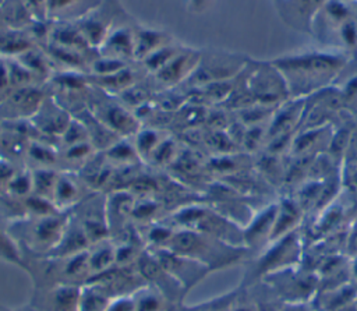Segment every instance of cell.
I'll return each instance as SVG.
<instances>
[{"label":"cell","mask_w":357,"mask_h":311,"mask_svg":"<svg viewBox=\"0 0 357 311\" xmlns=\"http://www.w3.org/2000/svg\"><path fill=\"white\" fill-rule=\"evenodd\" d=\"M346 61L342 53L312 50L280 57L272 63L283 75L289 95L291 98H303L331 84L339 75Z\"/></svg>","instance_id":"obj_1"},{"label":"cell","mask_w":357,"mask_h":311,"mask_svg":"<svg viewBox=\"0 0 357 311\" xmlns=\"http://www.w3.org/2000/svg\"><path fill=\"white\" fill-rule=\"evenodd\" d=\"M166 248L195 259L208 266L211 271L230 265L240 258L237 245H230L229 243H223L213 236L192 229L174 232Z\"/></svg>","instance_id":"obj_2"},{"label":"cell","mask_w":357,"mask_h":311,"mask_svg":"<svg viewBox=\"0 0 357 311\" xmlns=\"http://www.w3.org/2000/svg\"><path fill=\"white\" fill-rule=\"evenodd\" d=\"M244 85L254 102L264 106L276 105L290 96L283 75L272 61L258 63L251 67Z\"/></svg>","instance_id":"obj_3"},{"label":"cell","mask_w":357,"mask_h":311,"mask_svg":"<svg viewBox=\"0 0 357 311\" xmlns=\"http://www.w3.org/2000/svg\"><path fill=\"white\" fill-rule=\"evenodd\" d=\"M247 64L248 60L243 54L220 50L212 52L208 56L201 53V60L188 81L192 85L204 86L212 82L233 79L241 74Z\"/></svg>","instance_id":"obj_4"},{"label":"cell","mask_w":357,"mask_h":311,"mask_svg":"<svg viewBox=\"0 0 357 311\" xmlns=\"http://www.w3.org/2000/svg\"><path fill=\"white\" fill-rule=\"evenodd\" d=\"M67 223L66 218L54 213L35 216L33 220L21 227L24 234H18V237L25 241L32 252L47 257L59 245Z\"/></svg>","instance_id":"obj_5"},{"label":"cell","mask_w":357,"mask_h":311,"mask_svg":"<svg viewBox=\"0 0 357 311\" xmlns=\"http://www.w3.org/2000/svg\"><path fill=\"white\" fill-rule=\"evenodd\" d=\"M153 257L158 259L162 268L180 285L183 290L191 289L211 271L201 262L180 255L170 248H156Z\"/></svg>","instance_id":"obj_6"},{"label":"cell","mask_w":357,"mask_h":311,"mask_svg":"<svg viewBox=\"0 0 357 311\" xmlns=\"http://www.w3.org/2000/svg\"><path fill=\"white\" fill-rule=\"evenodd\" d=\"M328 0H279L278 11L291 28L311 32L312 22Z\"/></svg>","instance_id":"obj_7"},{"label":"cell","mask_w":357,"mask_h":311,"mask_svg":"<svg viewBox=\"0 0 357 311\" xmlns=\"http://www.w3.org/2000/svg\"><path fill=\"white\" fill-rule=\"evenodd\" d=\"M199 60H201L199 50L184 46L178 54H176L165 67H162L153 75L163 85H167V86L177 85L187 81L192 75Z\"/></svg>","instance_id":"obj_8"},{"label":"cell","mask_w":357,"mask_h":311,"mask_svg":"<svg viewBox=\"0 0 357 311\" xmlns=\"http://www.w3.org/2000/svg\"><path fill=\"white\" fill-rule=\"evenodd\" d=\"M135 50V35L128 28H116L109 31L106 39L99 47L100 56L126 61L134 59Z\"/></svg>","instance_id":"obj_9"},{"label":"cell","mask_w":357,"mask_h":311,"mask_svg":"<svg viewBox=\"0 0 357 311\" xmlns=\"http://www.w3.org/2000/svg\"><path fill=\"white\" fill-rule=\"evenodd\" d=\"M100 123H103L110 131H113L116 135H132L137 134L138 130V121L132 114H130L126 109L112 105L107 107H103L100 113L96 117Z\"/></svg>","instance_id":"obj_10"},{"label":"cell","mask_w":357,"mask_h":311,"mask_svg":"<svg viewBox=\"0 0 357 311\" xmlns=\"http://www.w3.org/2000/svg\"><path fill=\"white\" fill-rule=\"evenodd\" d=\"M135 35V50H134V59L137 60H144L158 49L174 43V39L163 32V31H156V29H149V28H142L139 29Z\"/></svg>","instance_id":"obj_11"},{"label":"cell","mask_w":357,"mask_h":311,"mask_svg":"<svg viewBox=\"0 0 357 311\" xmlns=\"http://www.w3.org/2000/svg\"><path fill=\"white\" fill-rule=\"evenodd\" d=\"M32 47L31 35L22 29L7 26L0 31V57L17 59Z\"/></svg>","instance_id":"obj_12"},{"label":"cell","mask_w":357,"mask_h":311,"mask_svg":"<svg viewBox=\"0 0 357 311\" xmlns=\"http://www.w3.org/2000/svg\"><path fill=\"white\" fill-rule=\"evenodd\" d=\"M64 112L66 110L59 107L56 103H53L50 109H46V105L43 100L39 110L35 113V116L38 117V123H36L38 128L46 134L61 137L71 121V119Z\"/></svg>","instance_id":"obj_13"},{"label":"cell","mask_w":357,"mask_h":311,"mask_svg":"<svg viewBox=\"0 0 357 311\" xmlns=\"http://www.w3.org/2000/svg\"><path fill=\"white\" fill-rule=\"evenodd\" d=\"M81 191L77 180L71 176H59L53 188L52 202L56 209H66L79 202Z\"/></svg>","instance_id":"obj_14"},{"label":"cell","mask_w":357,"mask_h":311,"mask_svg":"<svg viewBox=\"0 0 357 311\" xmlns=\"http://www.w3.org/2000/svg\"><path fill=\"white\" fill-rule=\"evenodd\" d=\"M301 110H303V99H300V98L291 99V102L283 105L278 110V113L272 121V126L269 127L271 135L275 138V137L287 134V131L297 123V120L301 114Z\"/></svg>","instance_id":"obj_15"},{"label":"cell","mask_w":357,"mask_h":311,"mask_svg":"<svg viewBox=\"0 0 357 311\" xmlns=\"http://www.w3.org/2000/svg\"><path fill=\"white\" fill-rule=\"evenodd\" d=\"M116 264V247L105 240L95 243V250L89 252V271L91 275H100L112 269Z\"/></svg>","instance_id":"obj_16"},{"label":"cell","mask_w":357,"mask_h":311,"mask_svg":"<svg viewBox=\"0 0 357 311\" xmlns=\"http://www.w3.org/2000/svg\"><path fill=\"white\" fill-rule=\"evenodd\" d=\"M276 213H278V205H273V206L268 208L266 211H264L255 219V222H252L250 225L247 233H244V243L252 245L254 243L268 237L272 233Z\"/></svg>","instance_id":"obj_17"},{"label":"cell","mask_w":357,"mask_h":311,"mask_svg":"<svg viewBox=\"0 0 357 311\" xmlns=\"http://www.w3.org/2000/svg\"><path fill=\"white\" fill-rule=\"evenodd\" d=\"M110 297L99 285L86 283L81 287L78 311H105Z\"/></svg>","instance_id":"obj_18"},{"label":"cell","mask_w":357,"mask_h":311,"mask_svg":"<svg viewBox=\"0 0 357 311\" xmlns=\"http://www.w3.org/2000/svg\"><path fill=\"white\" fill-rule=\"evenodd\" d=\"M137 311H163L165 310V296L153 285L141 286L132 293Z\"/></svg>","instance_id":"obj_19"},{"label":"cell","mask_w":357,"mask_h":311,"mask_svg":"<svg viewBox=\"0 0 357 311\" xmlns=\"http://www.w3.org/2000/svg\"><path fill=\"white\" fill-rule=\"evenodd\" d=\"M77 26H78L79 32L82 33L88 46H96L98 49L100 47V45L103 43V40L106 39V36L109 33L107 26L93 18H82L77 24Z\"/></svg>","instance_id":"obj_20"},{"label":"cell","mask_w":357,"mask_h":311,"mask_svg":"<svg viewBox=\"0 0 357 311\" xmlns=\"http://www.w3.org/2000/svg\"><path fill=\"white\" fill-rule=\"evenodd\" d=\"M298 212L300 209L294 202L287 201L278 205V213H276L271 237H278V236H282V233L287 232L289 227H291L294 222L298 219Z\"/></svg>","instance_id":"obj_21"},{"label":"cell","mask_w":357,"mask_h":311,"mask_svg":"<svg viewBox=\"0 0 357 311\" xmlns=\"http://www.w3.org/2000/svg\"><path fill=\"white\" fill-rule=\"evenodd\" d=\"M96 84L105 88V91H113V92H124L134 84V77L130 70L123 68L114 74L103 75V77H95Z\"/></svg>","instance_id":"obj_22"},{"label":"cell","mask_w":357,"mask_h":311,"mask_svg":"<svg viewBox=\"0 0 357 311\" xmlns=\"http://www.w3.org/2000/svg\"><path fill=\"white\" fill-rule=\"evenodd\" d=\"M183 47H184V46L176 45V43L166 45V46L158 49L156 52H153L152 54H149L146 59H144L142 63L145 64V67H146L152 74H155V73L159 71L162 67H165L176 54H178Z\"/></svg>","instance_id":"obj_23"},{"label":"cell","mask_w":357,"mask_h":311,"mask_svg":"<svg viewBox=\"0 0 357 311\" xmlns=\"http://www.w3.org/2000/svg\"><path fill=\"white\" fill-rule=\"evenodd\" d=\"M17 60L32 74L39 77H47L50 74V66L47 63V59L45 54L39 53L33 47L17 57Z\"/></svg>","instance_id":"obj_24"},{"label":"cell","mask_w":357,"mask_h":311,"mask_svg":"<svg viewBox=\"0 0 357 311\" xmlns=\"http://www.w3.org/2000/svg\"><path fill=\"white\" fill-rule=\"evenodd\" d=\"M21 257L22 255L20 252V247L8 234V232L0 230V258L24 268L25 264Z\"/></svg>","instance_id":"obj_25"},{"label":"cell","mask_w":357,"mask_h":311,"mask_svg":"<svg viewBox=\"0 0 357 311\" xmlns=\"http://www.w3.org/2000/svg\"><path fill=\"white\" fill-rule=\"evenodd\" d=\"M159 132L153 130H144L137 132V142H135V151L138 156L148 158L152 155L155 148L160 144L162 138L158 135Z\"/></svg>","instance_id":"obj_26"},{"label":"cell","mask_w":357,"mask_h":311,"mask_svg":"<svg viewBox=\"0 0 357 311\" xmlns=\"http://www.w3.org/2000/svg\"><path fill=\"white\" fill-rule=\"evenodd\" d=\"M8 192L20 197H26L31 191H33L32 184V173L22 172V173H14L13 177L7 183Z\"/></svg>","instance_id":"obj_27"},{"label":"cell","mask_w":357,"mask_h":311,"mask_svg":"<svg viewBox=\"0 0 357 311\" xmlns=\"http://www.w3.org/2000/svg\"><path fill=\"white\" fill-rule=\"evenodd\" d=\"M92 73L95 77H103V75H110L114 74L123 68H126V61L109 59V57H100L99 60L92 63Z\"/></svg>","instance_id":"obj_28"},{"label":"cell","mask_w":357,"mask_h":311,"mask_svg":"<svg viewBox=\"0 0 357 311\" xmlns=\"http://www.w3.org/2000/svg\"><path fill=\"white\" fill-rule=\"evenodd\" d=\"M28 156L31 159H33L36 163H39L40 166L52 165L56 159V155L52 151V148H49L43 144H32L28 148Z\"/></svg>","instance_id":"obj_29"},{"label":"cell","mask_w":357,"mask_h":311,"mask_svg":"<svg viewBox=\"0 0 357 311\" xmlns=\"http://www.w3.org/2000/svg\"><path fill=\"white\" fill-rule=\"evenodd\" d=\"M35 22H45L49 18V0H21Z\"/></svg>","instance_id":"obj_30"},{"label":"cell","mask_w":357,"mask_h":311,"mask_svg":"<svg viewBox=\"0 0 357 311\" xmlns=\"http://www.w3.org/2000/svg\"><path fill=\"white\" fill-rule=\"evenodd\" d=\"M89 3V0H49L47 6V13L49 17L52 15H61V14H68L70 10H77L78 6Z\"/></svg>","instance_id":"obj_31"},{"label":"cell","mask_w":357,"mask_h":311,"mask_svg":"<svg viewBox=\"0 0 357 311\" xmlns=\"http://www.w3.org/2000/svg\"><path fill=\"white\" fill-rule=\"evenodd\" d=\"M105 311H137L132 293L114 296L113 298H110Z\"/></svg>","instance_id":"obj_32"},{"label":"cell","mask_w":357,"mask_h":311,"mask_svg":"<svg viewBox=\"0 0 357 311\" xmlns=\"http://www.w3.org/2000/svg\"><path fill=\"white\" fill-rule=\"evenodd\" d=\"M91 152H92V146L88 141H85V142L70 145L67 148L66 158L70 160H84L91 155Z\"/></svg>","instance_id":"obj_33"},{"label":"cell","mask_w":357,"mask_h":311,"mask_svg":"<svg viewBox=\"0 0 357 311\" xmlns=\"http://www.w3.org/2000/svg\"><path fill=\"white\" fill-rule=\"evenodd\" d=\"M280 311H317V310L314 304L310 301H293V303L282 304Z\"/></svg>","instance_id":"obj_34"},{"label":"cell","mask_w":357,"mask_h":311,"mask_svg":"<svg viewBox=\"0 0 357 311\" xmlns=\"http://www.w3.org/2000/svg\"><path fill=\"white\" fill-rule=\"evenodd\" d=\"M211 0H188V8L192 13H202L208 6Z\"/></svg>","instance_id":"obj_35"},{"label":"cell","mask_w":357,"mask_h":311,"mask_svg":"<svg viewBox=\"0 0 357 311\" xmlns=\"http://www.w3.org/2000/svg\"><path fill=\"white\" fill-rule=\"evenodd\" d=\"M229 311H258L257 310V304H252V303H244V304H237L234 305L231 310Z\"/></svg>","instance_id":"obj_36"},{"label":"cell","mask_w":357,"mask_h":311,"mask_svg":"<svg viewBox=\"0 0 357 311\" xmlns=\"http://www.w3.org/2000/svg\"><path fill=\"white\" fill-rule=\"evenodd\" d=\"M7 28V22H6V18H4V14H3V10H1V6H0V31Z\"/></svg>","instance_id":"obj_37"},{"label":"cell","mask_w":357,"mask_h":311,"mask_svg":"<svg viewBox=\"0 0 357 311\" xmlns=\"http://www.w3.org/2000/svg\"><path fill=\"white\" fill-rule=\"evenodd\" d=\"M335 311H357V308H356L354 303H351V304L344 305V307H342V308H339V310H335Z\"/></svg>","instance_id":"obj_38"},{"label":"cell","mask_w":357,"mask_h":311,"mask_svg":"<svg viewBox=\"0 0 357 311\" xmlns=\"http://www.w3.org/2000/svg\"><path fill=\"white\" fill-rule=\"evenodd\" d=\"M351 273L357 280V255H356V259H354V264H353V268H351Z\"/></svg>","instance_id":"obj_39"},{"label":"cell","mask_w":357,"mask_h":311,"mask_svg":"<svg viewBox=\"0 0 357 311\" xmlns=\"http://www.w3.org/2000/svg\"><path fill=\"white\" fill-rule=\"evenodd\" d=\"M354 305H356V308H357V298L354 300Z\"/></svg>","instance_id":"obj_40"},{"label":"cell","mask_w":357,"mask_h":311,"mask_svg":"<svg viewBox=\"0 0 357 311\" xmlns=\"http://www.w3.org/2000/svg\"><path fill=\"white\" fill-rule=\"evenodd\" d=\"M275 1H279V0H275Z\"/></svg>","instance_id":"obj_41"}]
</instances>
